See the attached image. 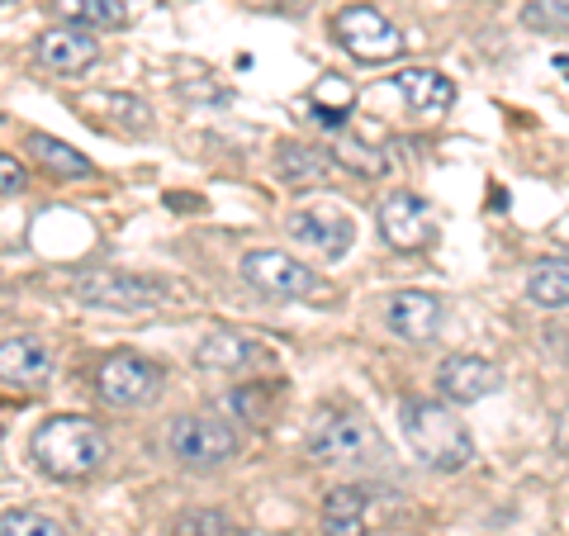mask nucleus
<instances>
[{
  "label": "nucleus",
  "mask_w": 569,
  "mask_h": 536,
  "mask_svg": "<svg viewBox=\"0 0 569 536\" xmlns=\"http://www.w3.org/2000/svg\"><path fill=\"white\" fill-rule=\"evenodd\" d=\"M29 456L48 479H62V485H81L91 479L104 456H110V441L96 427V418H81V414H58V418H43L29 437Z\"/></svg>",
  "instance_id": "obj_1"
},
{
  "label": "nucleus",
  "mask_w": 569,
  "mask_h": 536,
  "mask_svg": "<svg viewBox=\"0 0 569 536\" xmlns=\"http://www.w3.org/2000/svg\"><path fill=\"white\" fill-rule=\"evenodd\" d=\"M399 427H403L408 446H413L432 470H466L475 460V437H470L466 418H456L451 408L437 399H403Z\"/></svg>",
  "instance_id": "obj_2"
},
{
  "label": "nucleus",
  "mask_w": 569,
  "mask_h": 536,
  "mask_svg": "<svg viewBox=\"0 0 569 536\" xmlns=\"http://www.w3.org/2000/svg\"><path fill=\"white\" fill-rule=\"evenodd\" d=\"M305 446L318 466H356V460H376L385 451L376 423L356 408H318Z\"/></svg>",
  "instance_id": "obj_3"
},
{
  "label": "nucleus",
  "mask_w": 569,
  "mask_h": 536,
  "mask_svg": "<svg viewBox=\"0 0 569 536\" xmlns=\"http://www.w3.org/2000/svg\"><path fill=\"white\" fill-rule=\"evenodd\" d=\"M171 280L162 276H142V271H91L77 280V299L86 309L104 314H148L171 304Z\"/></svg>",
  "instance_id": "obj_4"
},
{
  "label": "nucleus",
  "mask_w": 569,
  "mask_h": 536,
  "mask_svg": "<svg viewBox=\"0 0 569 536\" xmlns=\"http://www.w3.org/2000/svg\"><path fill=\"white\" fill-rule=\"evenodd\" d=\"M167 451H171L176 466H186V470H219L228 460H238L242 437L223 418L181 414L167 427Z\"/></svg>",
  "instance_id": "obj_5"
},
{
  "label": "nucleus",
  "mask_w": 569,
  "mask_h": 536,
  "mask_svg": "<svg viewBox=\"0 0 569 536\" xmlns=\"http://www.w3.org/2000/svg\"><path fill=\"white\" fill-rule=\"evenodd\" d=\"M162 366L138 351H110L96 366V395L110 408H142L162 395Z\"/></svg>",
  "instance_id": "obj_6"
},
{
  "label": "nucleus",
  "mask_w": 569,
  "mask_h": 536,
  "mask_svg": "<svg viewBox=\"0 0 569 536\" xmlns=\"http://www.w3.org/2000/svg\"><path fill=\"white\" fill-rule=\"evenodd\" d=\"M332 39L342 43L356 62H395L403 52V33L385 20L376 6H347L332 14Z\"/></svg>",
  "instance_id": "obj_7"
},
{
  "label": "nucleus",
  "mask_w": 569,
  "mask_h": 536,
  "mask_svg": "<svg viewBox=\"0 0 569 536\" xmlns=\"http://www.w3.org/2000/svg\"><path fill=\"white\" fill-rule=\"evenodd\" d=\"M376 224H380V238L395 247V252H422V247L437 242V228H441V214L422 200L413 190H395L385 195L380 209H376Z\"/></svg>",
  "instance_id": "obj_8"
},
{
  "label": "nucleus",
  "mask_w": 569,
  "mask_h": 536,
  "mask_svg": "<svg viewBox=\"0 0 569 536\" xmlns=\"http://www.w3.org/2000/svg\"><path fill=\"white\" fill-rule=\"evenodd\" d=\"M242 280L252 285V290H261L266 299H284V304L318 295L313 266H305L290 252H280V247H257V252H247L242 257Z\"/></svg>",
  "instance_id": "obj_9"
},
{
  "label": "nucleus",
  "mask_w": 569,
  "mask_h": 536,
  "mask_svg": "<svg viewBox=\"0 0 569 536\" xmlns=\"http://www.w3.org/2000/svg\"><path fill=\"white\" fill-rule=\"evenodd\" d=\"M503 389V370L485 356H447L437 366V395L447 404H479Z\"/></svg>",
  "instance_id": "obj_10"
},
{
  "label": "nucleus",
  "mask_w": 569,
  "mask_h": 536,
  "mask_svg": "<svg viewBox=\"0 0 569 536\" xmlns=\"http://www.w3.org/2000/svg\"><path fill=\"white\" fill-rule=\"evenodd\" d=\"M33 58H39L52 77H86L96 62H100V43L91 29H48L39 33V43H33Z\"/></svg>",
  "instance_id": "obj_11"
},
{
  "label": "nucleus",
  "mask_w": 569,
  "mask_h": 536,
  "mask_svg": "<svg viewBox=\"0 0 569 536\" xmlns=\"http://www.w3.org/2000/svg\"><path fill=\"white\" fill-rule=\"evenodd\" d=\"M58 370V356L43 337H6L0 343V385H14V389H43Z\"/></svg>",
  "instance_id": "obj_12"
},
{
  "label": "nucleus",
  "mask_w": 569,
  "mask_h": 536,
  "mask_svg": "<svg viewBox=\"0 0 569 536\" xmlns=\"http://www.w3.org/2000/svg\"><path fill=\"white\" fill-rule=\"evenodd\" d=\"M385 324L395 328L403 343L422 347L441 332V324H447V304H441L437 295H427V290H399L385 304Z\"/></svg>",
  "instance_id": "obj_13"
},
{
  "label": "nucleus",
  "mask_w": 569,
  "mask_h": 536,
  "mask_svg": "<svg viewBox=\"0 0 569 536\" xmlns=\"http://www.w3.org/2000/svg\"><path fill=\"white\" fill-rule=\"evenodd\" d=\"M290 238L299 242V247H309V252H318V257H328V261H337L351 247V219L347 214H323V209H299V214H290Z\"/></svg>",
  "instance_id": "obj_14"
},
{
  "label": "nucleus",
  "mask_w": 569,
  "mask_h": 536,
  "mask_svg": "<svg viewBox=\"0 0 569 536\" xmlns=\"http://www.w3.org/2000/svg\"><path fill=\"white\" fill-rule=\"evenodd\" d=\"M395 86L403 91L408 110L422 115V119H437V115H447L456 105V81L447 77V71H437V67H399Z\"/></svg>",
  "instance_id": "obj_15"
},
{
  "label": "nucleus",
  "mask_w": 569,
  "mask_h": 536,
  "mask_svg": "<svg viewBox=\"0 0 569 536\" xmlns=\"http://www.w3.org/2000/svg\"><path fill=\"white\" fill-rule=\"evenodd\" d=\"M261 356L257 347V337H247L238 328H209L200 343H194V366H204V370H223V375H233V370H247Z\"/></svg>",
  "instance_id": "obj_16"
},
{
  "label": "nucleus",
  "mask_w": 569,
  "mask_h": 536,
  "mask_svg": "<svg viewBox=\"0 0 569 536\" xmlns=\"http://www.w3.org/2000/svg\"><path fill=\"white\" fill-rule=\"evenodd\" d=\"M370 508H376V489L366 485H337L323 498V536H366Z\"/></svg>",
  "instance_id": "obj_17"
},
{
  "label": "nucleus",
  "mask_w": 569,
  "mask_h": 536,
  "mask_svg": "<svg viewBox=\"0 0 569 536\" xmlns=\"http://www.w3.org/2000/svg\"><path fill=\"white\" fill-rule=\"evenodd\" d=\"M24 148L33 152V162H39L48 176H58V181H81V176H96V162L86 152H77L71 142L52 138V133H29Z\"/></svg>",
  "instance_id": "obj_18"
},
{
  "label": "nucleus",
  "mask_w": 569,
  "mask_h": 536,
  "mask_svg": "<svg viewBox=\"0 0 569 536\" xmlns=\"http://www.w3.org/2000/svg\"><path fill=\"white\" fill-rule=\"evenodd\" d=\"M276 171H280V181H290V186H318V181H328V176L337 171V157L328 148L284 142L280 157H276Z\"/></svg>",
  "instance_id": "obj_19"
},
{
  "label": "nucleus",
  "mask_w": 569,
  "mask_h": 536,
  "mask_svg": "<svg viewBox=\"0 0 569 536\" xmlns=\"http://www.w3.org/2000/svg\"><path fill=\"white\" fill-rule=\"evenodd\" d=\"M527 299L541 304V309H550V314L569 309V257L541 261L537 271H531V280H527Z\"/></svg>",
  "instance_id": "obj_20"
},
{
  "label": "nucleus",
  "mask_w": 569,
  "mask_h": 536,
  "mask_svg": "<svg viewBox=\"0 0 569 536\" xmlns=\"http://www.w3.org/2000/svg\"><path fill=\"white\" fill-rule=\"evenodd\" d=\"M58 14L77 29H123L129 24V6L123 0H58Z\"/></svg>",
  "instance_id": "obj_21"
},
{
  "label": "nucleus",
  "mask_w": 569,
  "mask_h": 536,
  "mask_svg": "<svg viewBox=\"0 0 569 536\" xmlns=\"http://www.w3.org/2000/svg\"><path fill=\"white\" fill-rule=\"evenodd\" d=\"M171 536H238V523L219 508H190L171 517Z\"/></svg>",
  "instance_id": "obj_22"
},
{
  "label": "nucleus",
  "mask_w": 569,
  "mask_h": 536,
  "mask_svg": "<svg viewBox=\"0 0 569 536\" xmlns=\"http://www.w3.org/2000/svg\"><path fill=\"white\" fill-rule=\"evenodd\" d=\"M280 399V385H242L233 389L223 404H228V414H238V418H252V423H266L271 418V404Z\"/></svg>",
  "instance_id": "obj_23"
},
{
  "label": "nucleus",
  "mask_w": 569,
  "mask_h": 536,
  "mask_svg": "<svg viewBox=\"0 0 569 536\" xmlns=\"http://www.w3.org/2000/svg\"><path fill=\"white\" fill-rule=\"evenodd\" d=\"M0 536H67V527L43 508H14L0 517Z\"/></svg>",
  "instance_id": "obj_24"
},
{
  "label": "nucleus",
  "mask_w": 569,
  "mask_h": 536,
  "mask_svg": "<svg viewBox=\"0 0 569 536\" xmlns=\"http://www.w3.org/2000/svg\"><path fill=\"white\" fill-rule=\"evenodd\" d=\"M518 20L531 33H569V0H527Z\"/></svg>",
  "instance_id": "obj_25"
},
{
  "label": "nucleus",
  "mask_w": 569,
  "mask_h": 536,
  "mask_svg": "<svg viewBox=\"0 0 569 536\" xmlns=\"http://www.w3.org/2000/svg\"><path fill=\"white\" fill-rule=\"evenodd\" d=\"M337 157V167H351V171H361V176H385L389 162L376 152V148H366V142H356V138H342V142H332L328 148Z\"/></svg>",
  "instance_id": "obj_26"
},
{
  "label": "nucleus",
  "mask_w": 569,
  "mask_h": 536,
  "mask_svg": "<svg viewBox=\"0 0 569 536\" xmlns=\"http://www.w3.org/2000/svg\"><path fill=\"white\" fill-rule=\"evenodd\" d=\"M29 190V167L14 152H0V195H20Z\"/></svg>",
  "instance_id": "obj_27"
},
{
  "label": "nucleus",
  "mask_w": 569,
  "mask_h": 536,
  "mask_svg": "<svg viewBox=\"0 0 569 536\" xmlns=\"http://www.w3.org/2000/svg\"><path fill=\"white\" fill-rule=\"evenodd\" d=\"M550 238H556L560 247H569V214H560V219L550 224Z\"/></svg>",
  "instance_id": "obj_28"
},
{
  "label": "nucleus",
  "mask_w": 569,
  "mask_h": 536,
  "mask_svg": "<svg viewBox=\"0 0 569 536\" xmlns=\"http://www.w3.org/2000/svg\"><path fill=\"white\" fill-rule=\"evenodd\" d=\"M0 441H6V423H0Z\"/></svg>",
  "instance_id": "obj_29"
}]
</instances>
